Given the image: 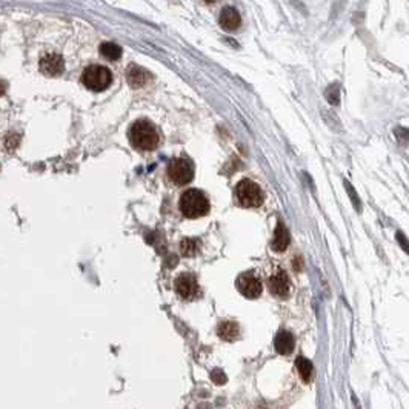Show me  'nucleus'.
Here are the masks:
<instances>
[{
    "instance_id": "6e6552de",
    "label": "nucleus",
    "mask_w": 409,
    "mask_h": 409,
    "mask_svg": "<svg viewBox=\"0 0 409 409\" xmlns=\"http://www.w3.org/2000/svg\"><path fill=\"white\" fill-rule=\"evenodd\" d=\"M40 73L48 77H57L60 76L65 70L63 58L58 54H48L40 60Z\"/></svg>"
},
{
    "instance_id": "6ab92c4d",
    "label": "nucleus",
    "mask_w": 409,
    "mask_h": 409,
    "mask_svg": "<svg viewBox=\"0 0 409 409\" xmlns=\"http://www.w3.org/2000/svg\"><path fill=\"white\" fill-rule=\"evenodd\" d=\"M345 188H346V191H348V195H349L351 201H353V204H354L356 211H357V213H360V211H362V201H360V198H359V195H357L356 189L353 188V185H351L348 180H345Z\"/></svg>"
},
{
    "instance_id": "4be33fe9",
    "label": "nucleus",
    "mask_w": 409,
    "mask_h": 409,
    "mask_svg": "<svg viewBox=\"0 0 409 409\" xmlns=\"http://www.w3.org/2000/svg\"><path fill=\"white\" fill-rule=\"evenodd\" d=\"M395 239H397V242L400 243V246H401L406 252H409V240L404 237V234L398 231V232L395 234Z\"/></svg>"
},
{
    "instance_id": "5701e85b",
    "label": "nucleus",
    "mask_w": 409,
    "mask_h": 409,
    "mask_svg": "<svg viewBox=\"0 0 409 409\" xmlns=\"http://www.w3.org/2000/svg\"><path fill=\"white\" fill-rule=\"evenodd\" d=\"M395 135L397 139H400L401 142H409V129L407 128H397L395 129Z\"/></svg>"
},
{
    "instance_id": "dca6fc26",
    "label": "nucleus",
    "mask_w": 409,
    "mask_h": 409,
    "mask_svg": "<svg viewBox=\"0 0 409 409\" xmlns=\"http://www.w3.org/2000/svg\"><path fill=\"white\" fill-rule=\"evenodd\" d=\"M200 251V240L197 239H183L180 242V252L185 257H194Z\"/></svg>"
},
{
    "instance_id": "20e7f679",
    "label": "nucleus",
    "mask_w": 409,
    "mask_h": 409,
    "mask_svg": "<svg viewBox=\"0 0 409 409\" xmlns=\"http://www.w3.org/2000/svg\"><path fill=\"white\" fill-rule=\"evenodd\" d=\"M236 198L243 208H257L263 201V192L252 180H242L236 186Z\"/></svg>"
},
{
    "instance_id": "ddd939ff",
    "label": "nucleus",
    "mask_w": 409,
    "mask_h": 409,
    "mask_svg": "<svg viewBox=\"0 0 409 409\" xmlns=\"http://www.w3.org/2000/svg\"><path fill=\"white\" fill-rule=\"evenodd\" d=\"M217 334L225 342H234V340H237L239 335H240V328H239V325L236 323V321L225 320L217 326Z\"/></svg>"
},
{
    "instance_id": "9d476101",
    "label": "nucleus",
    "mask_w": 409,
    "mask_h": 409,
    "mask_svg": "<svg viewBox=\"0 0 409 409\" xmlns=\"http://www.w3.org/2000/svg\"><path fill=\"white\" fill-rule=\"evenodd\" d=\"M294 346H296V340H294V335H292L289 331H279L276 338H274V348L279 354L282 356H288L291 354L292 351H294Z\"/></svg>"
},
{
    "instance_id": "9b49d317",
    "label": "nucleus",
    "mask_w": 409,
    "mask_h": 409,
    "mask_svg": "<svg viewBox=\"0 0 409 409\" xmlns=\"http://www.w3.org/2000/svg\"><path fill=\"white\" fill-rule=\"evenodd\" d=\"M288 246H289V232H288L286 226L282 222H279L277 228L274 229V237H272V242H271V248L276 252H283V251H286Z\"/></svg>"
},
{
    "instance_id": "412c9836",
    "label": "nucleus",
    "mask_w": 409,
    "mask_h": 409,
    "mask_svg": "<svg viewBox=\"0 0 409 409\" xmlns=\"http://www.w3.org/2000/svg\"><path fill=\"white\" fill-rule=\"evenodd\" d=\"M19 142H20V135H19V134H8L5 145H7V148H8V150H14L16 146L19 145Z\"/></svg>"
},
{
    "instance_id": "f257e3e1",
    "label": "nucleus",
    "mask_w": 409,
    "mask_h": 409,
    "mask_svg": "<svg viewBox=\"0 0 409 409\" xmlns=\"http://www.w3.org/2000/svg\"><path fill=\"white\" fill-rule=\"evenodd\" d=\"M129 142L139 150L153 151L159 145V132L150 122L137 120L129 128Z\"/></svg>"
},
{
    "instance_id": "b1692460",
    "label": "nucleus",
    "mask_w": 409,
    "mask_h": 409,
    "mask_svg": "<svg viewBox=\"0 0 409 409\" xmlns=\"http://www.w3.org/2000/svg\"><path fill=\"white\" fill-rule=\"evenodd\" d=\"M7 91V83L4 80H0V97H2Z\"/></svg>"
},
{
    "instance_id": "f03ea898",
    "label": "nucleus",
    "mask_w": 409,
    "mask_h": 409,
    "mask_svg": "<svg viewBox=\"0 0 409 409\" xmlns=\"http://www.w3.org/2000/svg\"><path fill=\"white\" fill-rule=\"evenodd\" d=\"M180 211L188 219H197L201 216H207L210 211V201L201 191L198 189H188L180 197Z\"/></svg>"
},
{
    "instance_id": "1a4fd4ad",
    "label": "nucleus",
    "mask_w": 409,
    "mask_h": 409,
    "mask_svg": "<svg viewBox=\"0 0 409 409\" xmlns=\"http://www.w3.org/2000/svg\"><path fill=\"white\" fill-rule=\"evenodd\" d=\"M268 286L271 294L279 299H286L289 294V279L285 271L279 269L276 274H272L268 280Z\"/></svg>"
},
{
    "instance_id": "4468645a",
    "label": "nucleus",
    "mask_w": 409,
    "mask_h": 409,
    "mask_svg": "<svg viewBox=\"0 0 409 409\" xmlns=\"http://www.w3.org/2000/svg\"><path fill=\"white\" fill-rule=\"evenodd\" d=\"M126 79H128V83H129L131 86L140 88V86H143V85L146 83V79H148V76H146V71H143L142 68L131 65V66L128 68V76H126Z\"/></svg>"
},
{
    "instance_id": "0eeeda50",
    "label": "nucleus",
    "mask_w": 409,
    "mask_h": 409,
    "mask_svg": "<svg viewBox=\"0 0 409 409\" xmlns=\"http://www.w3.org/2000/svg\"><path fill=\"white\" fill-rule=\"evenodd\" d=\"M175 291L183 300H192L198 296V283L192 274H180L175 279Z\"/></svg>"
},
{
    "instance_id": "aec40b11",
    "label": "nucleus",
    "mask_w": 409,
    "mask_h": 409,
    "mask_svg": "<svg viewBox=\"0 0 409 409\" xmlns=\"http://www.w3.org/2000/svg\"><path fill=\"white\" fill-rule=\"evenodd\" d=\"M211 378H213V382L217 383V385H223V383H226V380H228L222 369H214L211 372Z\"/></svg>"
},
{
    "instance_id": "39448f33",
    "label": "nucleus",
    "mask_w": 409,
    "mask_h": 409,
    "mask_svg": "<svg viewBox=\"0 0 409 409\" xmlns=\"http://www.w3.org/2000/svg\"><path fill=\"white\" fill-rule=\"evenodd\" d=\"M168 177L177 186H183V185L189 183L194 177V171H192L191 163L185 159H174L168 165Z\"/></svg>"
},
{
    "instance_id": "2eb2a0df",
    "label": "nucleus",
    "mask_w": 409,
    "mask_h": 409,
    "mask_svg": "<svg viewBox=\"0 0 409 409\" xmlns=\"http://www.w3.org/2000/svg\"><path fill=\"white\" fill-rule=\"evenodd\" d=\"M296 368H297V372L302 377L303 382L305 383H309L311 375H312V363L308 359H305V357H299L296 360Z\"/></svg>"
},
{
    "instance_id": "423d86ee",
    "label": "nucleus",
    "mask_w": 409,
    "mask_h": 409,
    "mask_svg": "<svg viewBox=\"0 0 409 409\" xmlns=\"http://www.w3.org/2000/svg\"><path fill=\"white\" fill-rule=\"evenodd\" d=\"M237 288L240 291V294L245 296L246 299H257L260 297L263 286L260 279L254 272H243L237 279Z\"/></svg>"
},
{
    "instance_id": "f8f14e48",
    "label": "nucleus",
    "mask_w": 409,
    "mask_h": 409,
    "mask_svg": "<svg viewBox=\"0 0 409 409\" xmlns=\"http://www.w3.org/2000/svg\"><path fill=\"white\" fill-rule=\"evenodd\" d=\"M242 19L240 14L237 13V10L234 8H225L220 13V25L226 31H236V29L240 26Z\"/></svg>"
},
{
    "instance_id": "a211bd4d",
    "label": "nucleus",
    "mask_w": 409,
    "mask_h": 409,
    "mask_svg": "<svg viewBox=\"0 0 409 409\" xmlns=\"http://www.w3.org/2000/svg\"><path fill=\"white\" fill-rule=\"evenodd\" d=\"M325 96H326V100L335 106L340 103V88H338V83H332L326 88V91H325Z\"/></svg>"
},
{
    "instance_id": "7ed1b4c3",
    "label": "nucleus",
    "mask_w": 409,
    "mask_h": 409,
    "mask_svg": "<svg viewBox=\"0 0 409 409\" xmlns=\"http://www.w3.org/2000/svg\"><path fill=\"white\" fill-rule=\"evenodd\" d=\"M112 76L108 68L102 65H90L82 74V83L91 91H105L111 85Z\"/></svg>"
},
{
    "instance_id": "f3484780",
    "label": "nucleus",
    "mask_w": 409,
    "mask_h": 409,
    "mask_svg": "<svg viewBox=\"0 0 409 409\" xmlns=\"http://www.w3.org/2000/svg\"><path fill=\"white\" fill-rule=\"evenodd\" d=\"M100 54L109 60H119L122 57V48L115 43H102L100 45Z\"/></svg>"
}]
</instances>
